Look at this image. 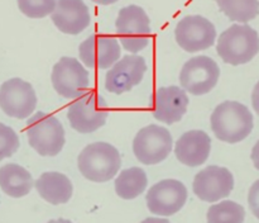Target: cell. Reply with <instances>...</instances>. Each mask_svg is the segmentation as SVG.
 I'll return each instance as SVG.
<instances>
[{
	"mask_svg": "<svg viewBox=\"0 0 259 223\" xmlns=\"http://www.w3.org/2000/svg\"><path fill=\"white\" fill-rule=\"evenodd\" d=\"M210 124L220 141L238 143L249 136L254 127V121L247 105L239 101L227 100L214 109Z\"/></svg>",
	"mask_w": 259,
	"mask_h": 223,
	"instance_id": "6da1fadb",
	"label": "cell"
},
{
	"mask_svg": "<svg viewBox=\"0 0 259 223\" xmlns=\"http://www.w3.org/2000/svg\"><path fill=\"white\" fill-rule=\"evenodd\" d=\"M218 55L232 66L250 62L259 52V34L248 24L230 25L220 34L217 45Z\"/></svg>",
	"mask_w": 259,
	"mask_h": 223,
	"instance_id": "7a4b0ae2",
	"label": "cell"
},
{
	"mask_svg": "<svg viewBox=\"0 0 259 223\" xmlns=\"http://www.w3.org/2000/svg\"><path fill=\"white\" fill-rule=\"evenodd\" d=\"M120 154L108 142H94L88 144L77 157L80 172L94 182L111 180L120 170Z\"/></svg>",
	"mask_w": 259,
	"mask_h": 223,
	"instance_id": "3957f363",
	"label": "cell"
},
{
	"mask_svg": "<svg viewBox=\"0 0 259 223\" xmlns=\"http://www.w3.org/2000/svg\"><path fill=\"white\" fill-rule=\"evenodd\" d=\"M28 142L40 156H56L65 146V129L52 114L37 112L27 122Z\"/></svg>",
	"mask_w": 259,
	"mask_h": 223,
	"instance_id": "277c9868",
	"label": "cell"
},
{
	"mask_svg": "<svg viewBox=\"0 0 259 223\" xmlns=\"http://www.w3.org/2000/svg\"><path fill=\"white\" fill-rule=\"evenodd\" d=\"M116 35L121 46L132 53L146 48L151 40V19L139 5H128L119 12L115 22Z\"/></svg>",
	"mask_w": 259,
	"mask_h": 223,
	"instance_id": "5b68a950",
	"label": "cell"
},
{
	"mask_svg": "<svg viewBox=\"0 0 259 223\" xmlns=\"http://www.w3.org/2000/svg\"><path fill=\"white\" fill-rule=\"evenodd\" d=\"M109 106L100 94L85 93L68 105L67 119L71 127L80 133H93L105 124Z\"/></svg>",
	"mask_w": 259,
	"mask_h": 223,
	"instance_id": "8992f818",
	"label": "cell"
},
{
	"mask_svg": "<svg viewBox=\"0 0 259 223\" xmlns=\"http://www.w3.org/2000/svg\"><path fill=\"white\" fill-rule=\"evenodd\" d=\"M172 136L167 128L157 124L142 128L133 141L137 160L144 165H156L168 157L172 151Z\"/></svg>",
	"mask_w": 259,
	"mask_h": 223,
	"instance_id": "52a82bcc",
	"label": "cell"
},
{
	"mask_svg": "<svg viewBox=\"0 0 259 223\" xmlns=\"http://www.w3.org/2000/svg\"><path fill=\"white\" fill-rule=\"evenodd\" d=\"M52 85L58 95L66 99H77L90 86V75L82 63L73 57H61L53 66Z\"/></svg>",
	"mask_w": 259,
	"mask_h": 223,
	"instance_id": "ba28073f",
	"label": "cell"
},
{
	"mask_svg": "<svg viewBox=\"0 0 259 223\" xmlns=\"http://www.w3.org/2000/svg\"><path fill=\"white\" fill-rule=\"evenodd\" d=\"M220 67L209 56H196L185 62L180 72L182 89L192 95H204L217 86Z\"/></svg>",
	"mask_w": 259,
	"mask_h": 223,
	"instance_id": "9c48e42d",
	"label": "cell"
},
{
	"mask_svg": "<svg viewBox=\"0 0 259 223\" xmlns=\"http://www.w3.org/2000/svg\"><path fill=\"white\" fill-rule=\"evenodd\" d=\"M175 37L182 50L195 53L207 50L214 45L217 28L211 20L202 15H187L177 23Z\"/></svg>",
	"mask_w": 259,
	"mask_h": 223,
	"instance_id": "30bf717a",
	"label": "cell"
},
{
	"mask_svg": "<svg viewBox=\"0 0 259 223\" xmlns=\"http://www.w3.org/2000/svg\"><path fill=\"white\" fill-rule=\"evenodd\" d=\"M37 106V95L27 81L19 78L9 79L0 86V108L13 118H28Z\"/></svg>",
	"mask_w": 259,
	"mask_h": 223,
	"instance_id": "8fae6325",
	"label": "cell"
},
{
	"mask_svg": "<svg viewBox=\"0 0 259 223\" xmlns=\"http://www.w3.org/2000/svg\"><path fill=\"white\" fill-rule=\"evenodd\" d=\"M147 207L157 215L176 214L187 200V189L180 180L166 179L154 184L147 193Z\"/></svg>",
	"mask_w": 259,
	"mask_h": 223,
	"instance_id": "7c38bea8",
	"label": "cell"
},
{
	"mask_svg": "<svg viewBox=\"0 0 259 223\" xmlns=\"http://www.w3.org/2000/svg\"><path fill=\"white\" fill-rule=\"evenodd\" d=\"M80 60L90 68H110L120 60V43L111 34H93L78 47Z\"/></svg>",
	"mask_w": 259,
	"mask_h": 223,
	"instance_id": "4fadbf2b",
	"label": "cell"
},
{
	"mask_svg": "<svg viewBox=\"0 0 259 223\" xmlns=\"http://www.w3.org/2000/svg\"><path fill=\"white\" fill-rule=\"evenodd\" d=\"M192 188L199 199L215 203L229 197L234 188V176L227 167L212 165L197 172Z\"/></svg>",
	"mask_w": 259,
	"mask_h": 223,
	"instance_id": "5bb4252c",
	"label": "cell"
},
{
	"mask_svg": "<svg viewBox=\"0 0 259 223\" xmlns=\"http://www.w3.org/2000/svg\"><path fill=\"white\" fill-rule=\"evenodd\" d=\"M147 71V63L142 56L125 55L106 72L105 88L110 93L120 94L131 91L141 84Z\"/></svg>",
	"mask_w": 259,
	"mask_h": 223,
	"instance_id": "9a60e30c",
	"label": "cell"
},
{
	"mask_svg": "<svg viewBox=\"0 0 259 223\" xmlns=\"http://www.w3.org/2000/svg\"><path fill=\"white\" fill-rule=\"evenodd\" d=\"M189 103V96L184 89L175 85L159 88L152 96V114L157 121L174 124L181 121Z\"/></svg>",
	"mask_w": 259,
	"mask_h": 223,
	"instance_id": "2e32d148",
	"label": "cell"
},
{
	"mask_svg": "<svg viewBox=\"0 0 259 223\" xmlns=\"http://www.w3.org/2000/svg\"><path fill=\"white\" fill-rule=\"evenodd\" d=\"M51 19L60 32L76 35L90 25L91 15L82 0H57Z\"/></svg>",
	"mask_w": 259,
	"mask_h": 223,
	"instance_id": "e0dca14e",
	"label": "cell"
},
{
	"mask_svg": "<svg viewBox=\"0 0 259 223\" xmlns=\"http://www.w3.org/2000/svg\"><path fill=\"white\" fill-rule=\"evenodd\" d=\"M211 152V138L200 129H194L182 134L175 146V155L181 164L196 167L206 162Z\"/></svg>",
	"mask_w": 259,
	"mask_h": 223,
	"instance_id": "ac0fdd59",
	"label": "cell"
},
{
	"mask_svg": "<svg viewBox=\"0 0 259 223\" xmlns=\"http://www.w3.org/2000/svg\"><path fill=\"white\" fill-rule=\"evenodd\" d=\"M38 194L53 205L65 204L71 199L73 187L66 175L57 171L43 172L34 182Z\"/></svg>",
	"mask_w": 259,
	"mask_h": 223,
	"instance_id": "d6986e66",
	"label": "cell"
},
{
	"mask_svg": "<svg viewBox=\"0 0 259 223\" xmlns=\"http://www.w3.org/2000/svg\"><path fill=\"white\" fill-rule=\"evenodd\" d=\"M34 181L27 169L17 164H7L0 167V188L12 198H22L29 194Z\"/></svg>",
	"mask_w": 259,
	"mask_h": 223,
	"instance_id": "ffe728a7",
	"label": "cell"
},
{
	"mask_svg": "<svg viewBox=\"0 0 259 223\" xmlns=\"http://www.w3.org/2000/svg\"><path fill=\"white\" fill-rule=\"evenodd\" d=\"M147 175L141 167L125 169L115 180V192L121 199L131 200L139 197L147 188Z\"/></svg>",
	"mask_w": 259,
	"mask_h": 223,
	"instance_id": "44dd1931",
	"label": "cell"
},
{
	"mask_svg": "<svg viewBox=\"0 0 259 223\" xmlns=\"http://www.w3.org/2000/svg\"><path fill=\"white\" fill-rule=\"evenodd\" d=\"M220 12L233 22L247 24L259 15V0H215Z\"/></svg>",
	"mask_w": 259,
	"mask_h": 223,
	"instance_id": "7402d4cb",
	"label": "cell"
},
{
	"mask_svg": "<svg viewBox=\"0 0 259 223\" xmlns=\"http://www.w3.org/2000/svg\"><path fill=\"white\" fill-rule=\"evenodd\" d=\"M244 218L243 205L232 200L218 203L207 210V223H244Z\"/></svg>",
	"mask_w": 259,
	"mask_h": 223,
	"instance_id": "603a6c76",
	"label": "cell"
},
{
	"mask_svg": "<svg viewBox=\"0 0 259 223\" xmlns=\"http://www.w3.org/2000/svg\"><path fill=\"white\" fill-rule=\"evenodd\" d=\"M18 8L29 18H45L52 14L57 0H17Z\"/></svg>",
	"mask_w": 259,
	"mask_h": 223,
	"instance_id": "cb8c5ba5",
	"label": "cell"
},
{
	"mask_svg": "<svg viewBox=\"0 0 259 223\" xmlns=\"http://www.w3.org/2000/svg\"><path fill=\"white\" fill-rule=\"evenodd\" d=\"M19 148V137L14 129L0 123V161L13 156Z\"/></svg>",
	"mask_w": 259,
	"mask_h": 223,
	"instance_id": "d4e9b609",
	"label": "cell"
},
{
	"mask_svg": "<svg viewBox=\"0 0 259 223\" xmlns=\"http://www.w3.org/2000/svg\"><path fill=\"white\" fill-rule=\"evenodd\" d=\"M248 203L253 214L259 219V180L253 182L248 194Z\"/></svg>",
	"mask_w": 259,
	"mask_h": 223,
	"instance_id": "484cf974",
	"label": "cell"
},
{
	"mask_svg": "<svg viewBox=\"0 0 259 223\" xmlns=\"http://www.w3.org/2000/svg\"><path fill=\"white\" fill-rule=\"evenodd\" d=\"M252 104H253V108H254V110L257 112V114L259 116V81L255 84L254 89H253Z\"/></svg>",
	"mask_w": 259,
	"mask_h": 223,
	"instance_id": "4316f807",
	"label": "cell"
},
{
	"mask_svg": "<svg viewBox=\"0 0 259 223\" xmlns=\"http://www.w3.org/2000/svg\"><path fill=\"white\" fill-rule=\"evenodd\" d=\"M250 157H252V161L253 164H254L255 169L259 170V141L254 144V147H253Z\"/></svg>",
	"mask_w": 259,
	"mask_h": 223,
	"instance_id": "83f0119b",
	"label": "cell"
},
{
	"mask_svg": "<svg viewBox=\"0 0 259 223\" xmlns=\"http://www.w3.org/2000/svg\"><path fill=\"white\" fill-rule=\"evenodd\" d=\"M141 223H171L168 219H166V218H146V219L143 220V222Z\"/></svg>",
	"mask_w": 259,
	"mask_h": 223,
	"instance_id": "f1b7e54d",
	"label": "cell"
},
{
	"mask_svg": "<svg viewBox=\"0 0 259 223\" xmlns=\"http://www.w3.org/2000/svg\"><path fill=\"white\" fill-rule=\"evenodd\" d=\"M91 2L96 3V4H100V5H110L116 3L118 0H91Z\"/></svg>",
	"mask_w": 259,
	"mask_h": 223,
	"instance_id": "f546056e",
	"label": "cell"
},
{
	"mask_svg": "<svg viewBox=\"0 0 259 223\" xmlns=\"http://www.w3.org/2000/svg\"><path fill=\"white\" fill-rule=\"evenodd\" d=\"M47 223H72L70 219H65V218H58V219H52Z\"/></svg>",
	"mask_w": 259,
	"mask_h": 223,
	"instance_id": "4dcf8cb0",
	"label": "cell"
}]
</instances>
